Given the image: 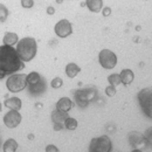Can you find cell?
<instances>
[{
    "label": "cell",
    "instance_id": "cell-31",
    "mask_svg": "<svg viewBox=\"0 0 152 152\" xmlns=\"http://www.w3.org/2000/svg\"><path fill=\"white\" fill-rule=\"evenodd\" d=\"M131 152H143V151H142V150H134V149H133Z\"/></svg>",
    "mask_w": 152,
    "mask_h": 152
},
{
    "label": "cell",
    "instance_id": "cell-27",
    "mask_svg": "<svg viewBox=\"0 0 152 152\" xmlns=\"http://www.w3.org/2000/svg\"><path fill=\"white\" fill-rule=\"evenodd\" d=\"M46 152H60V151H58V149H57L55 145L49 144V145L46 146Z\"/></svg>",
    "mask_w": 152,
    "mask_h": 152
},
{
    "label": "cell",
    "instance_id": "cell-1",
    "mask_svg": "<svg viewBox=\"0 0 152 152\" xmlns=\"http://www.w3.org/2000/svg\"><path fill=\"white\" fill-rule=\"evenodd\" d=\"M25 68L23 61L20 58L17 49L11 46L0 47V77H5L8 74H13Z\"/></svg>",
    "mask_w": 152,
    "mask_h": 152
},
{
    "label": "cell",
    "instance_id": "cell-30",
    "mask_svg": "<svg viewBox=\"0 0 152 152\" xmlns=\"http://www.w3.org/2000/svg\"><path fill=\"white\" fill-rule=\"evenodd\" d=\"M62 128H63V126H62L61 124H55V126H54V129H55L56 131H57V130H61Z\"/></svg>",
    "mask_w": 152,
    "mask_h": 152
},
{
    "label": "cell",
    "instance_id": "cell-6",
    "mask_svg": "<svg viewBox=\"0 0 152 152\" xmlns=\"http://www.w3.org/2000/svg\"><path fill=\"white\" fill-rule=\"evenodd\" d=\"M27 86H28V81H27V75L25 74L11 75L6 81V87L12 93H19L23 90Z\"/></svg>",
    "mask_w": 152,
    "mask_h": 152
},
{
    "label": "cell",
    "instance_id": "cell-24",
    "mask_svg": "<svg viewBox=\"0 0 152 152\" xmlns=\"http://www.w3.org/2000/svg\"><path fill=\"white\" fill-rule=\"evenodd\" d=\"M144 137H145L146 142H148V143L152 146V126L151 128H149V129L144 132Z\"/></svg>",
    "mask_w": 152,
    "mask_h": 152
},
{
    "label": "cell",
    "instance_id": "cell-12",
    "mask_svg": "<svg viewBox=\"0 0 152 152\" xmlns=\"http://www.w3.org/2000/svg\"><path fill=\"white\" fill-rule=\"evenodd\" d=\"M74 107V103L70 98L68 97H62L58 99V102L56 103V109L58 111H62V113H67L72 110V108Z\"/></svg>",
    "mask_w": 152,
    "mask_h": 152
},
{
    "label": "cell",
    "instance_id": "cell-23",
    "mask_svg": "<svg viewBox=\"0 0 152 152\" xmlns=\"http://www.w3.org/2000/svg\"><path fill=\"white\" fill-rule=\"evenodd\" d=\"M7 15H8V11H7V8L1 4V5H0V21H1V22H5L6 19H7Z\"/></svg>",
    "mask_w": 152,
    "mask_h": 152
},
{
    "label": "cell",
    "instance_id": "cell-9",
    "mask_svg": "<svg viewBox=\"0 0 152 152\" xmlns=\"http://www.w3.org/2000/svg\"><path fill=\"white\" fill-rule=\"evenodd\" d=\"M54 31H55V34H56L58 38L64 39L67 38V37H69V35H72V33H73V26H72V23L67 19H62L55 25Z\"/></svg>",
    "mask_w": 152,
    "mask_h": 152
},
{
    "label": "cell",
    "instance_id": "cell-10",
    "mask_svg": "<svg viewBox=\"0 0 152 152\" xmlns=\"http://www.w3.org/2000/svg\"><path fill=\"white\" fill-rule=\"evenodd\" d=\"M128 139H129L130 145L134 150H140V149L145 148L146 143H148L145 137H144V134H142L140 132H137V131H132V132L129 133Z\"/></svg>",
    "mask_w": 152,
    "mask_h": 152
},
{
    "label": "cell",
    "instance_id": "cell-28",
    "mask_svg": "<svg viewBox=\"0 0 152 152\" xmlns=\"http://www.w3.org/2000/svg\"><path fill=\"white\" fill-rule=\"evenodd\" d=\"M110 13H111V8H110V7H105V8L103 10V15H104V17L110 15Z\"/></svg>",
    "mask_w": 152,
    "mask_h": 152
},
{
    "label": "cell",
    "instance_id": "cell-8",
    "mask_svg": "<svg viewBox=\"0 0 152 152\" xmlns=\"http://www.w3.org/2000/svg\"><path fill=\"white\" fill-rule=\"evenodd\" d=\"M99 64L105 69H114L117 64V55L110 49H102L98 55Z\"/></svg>",
    "mask_w": 152,
    "mask_h": 152
},
{
    "label": "cell",
    "instance_id": "cell-3",
    "mask_svg": "<svg viewBox=\"0 0 152 152\" xmlns=\"http://www.w3.org/2000/svg\"><path fill=\"white\" fill-rule=\"evenodd\" d=\"M95 97H97V88L94 86H87L86 88L75 91L76 103L82 108L87 107L89 102L95 99Z\"/></svg>",
    "mask_w": 152,
    "mask_h": 152
},
{
    "label": "cell",
    "instance_id": "cell-14",
    "mask_svg": "<svg viewBox=\"0 0 152 152\" xmlns=\"http://www.w3.org/2000/svg\"><path fill=\"white\" fill-rule=\"evenodd\" d=\"M119 76H121V80H122V83L124 86H129L133 82V78H134V74L131 69H123L121 73H119Z\"/></svg>",
    "mask_w": 152,
    "mask_h": 152
},
{
    "label": "cell",
    "instance_id": "cell-18",
    "mask_svg": "<svg viewBox=\"0 0 152 152\" xmlns=\"http://www.w3.org/2000/svg\"><path fill=\"white\" fill-rule=\"evenodd\" d=\"M18 150V143L15 139L10 138L4 143V152H15Z\"/></svg>",
    "mask_w": 152,
    "mask_h": 152
},
{
    "label": "cell",
    "instance_id": "cell-13",
    "mask_svg": "<svg viewBox=\"0 0 152 152\" xmlns=\"http://www.w3.org/2000/svg\"><path fill=\"white\" fill-rule=\"evenodd\" d=\"M4 105L7 107L10 110H17L19 111L22 107V102L21 99L18 97H12V98H7L5 102H4Z\"/></svg>",
    "mask_w": 152,
    "mask_h": 152
},
{
    "label": "cell",
    "instance_id": "cell-16",
    "mask_svg": "<svg viewBox=\"0 0 152 152\" xmlns=\"http://www.w3.org/2000/svg\"><path fill=\"white\" fill-rule=\"evenodd\" d=\"M4 43L5 46H11L13 47V45L19 43V37L17 33H12V32H7L4 35Z\"/></svg>",
    "mask_w": 152,
    "mask_h": 152
},
{
    "label": "cell",
    "instance_id": "cell-26",
    "mask_svg": "<svg viewBox=\"0 0 152 152\" xmlns=\"http://www.w3.org/2000/svg\"><path fill=\"white\" fill-rule=\"evenodd\" d=\"M21 5L25 8H31L34 5V0H21Z\"/></svg>",
    "mask_w": 152,
    "mask_h": 152
},
{
    "label": "cell",
    "instance_id": "cell-15",
    "mask_svg": "<svg viewBox=\"0 0 152 152\" xmlns=\"http://www.w3.org/2000/svg\"><path fill=\"white\" fill-rule=\"evenodd\" d=\"M67 118H69V116L67 113H62V111H58V110H54L52 113V119L54 122V124H64V122L67 121Z\"/></svg>",
    "mask_w": 152,
    "mask_h": 152
},
{
    "label": "cell",
    "instance_id": "cell-19",
    "mask_svg": "<svg viewBox=\"0 0 152 152\" xmlns=\"http://www.w3.org/2000/svg\"><path fill=\"white\" fill-rule=\"evenodd\" d=\"M86 2H87L88 8L91 12H95V13H97L103 6V1L102 0H87Z\"/></svg>",
    "mask_w": 152,
    "mask_h": 152
},
{
    "label": "cell",
    "instance_id": "cell-17",
    "mask_svg": "<svg viewBox=\"0 0 152 152\" xmlns=\"http://www.w3.org/2000/svg\"><path fill=\"white\" fill-rule=\"evenodd\" d=\"M81 72V68L76 63H68L66 67V74L69 78H74Z\"/></svg>",
    "mask_w": 152,
    "mask_h": 152
},
{
    "label": "cell",
    "instance_id": "cell-5",
    "mask_svg": "<svg viewBox=\"0 0 152 152\" xmlns=\"http://www.w3.org/2000/svg\"><path fill=\"white\" fill-rule=\"evenodd\" d=\"M27 81H28V88L29 93L33 95H41L46 90V82L43 77L37 72H33L27 75Z\"/></svg>",
    "mask_w": 152,
    "mask_h": 152
},
{
    "label": "cell",
    "instance_id": "cell-22",
    "mask_svg": "<svg viewBox=\"0 0 152 152\" xmlns=\"http://www.w3.org/2000/svg\"><path fill=\"white\" fill-rule=\"evenodd\" d=\"M62 84H63V81H62V78H61V77H54V78L52 80V82H50V87H52V88H54V89H58V88H61V87H62Z\"/></svg>",
    "mask_w": 152,
    "mask_h": 152
},
{
    "label": "cell",
    "instance_id": "cell-25",
    "mask_svg": "<svg viewBox=\"0 0 152 152\" xmlns=\"http://www.w3.org/2000/svg\"><path fill=\"white\" fill-rule=\"evenodd\" d=\"M105 94L107 96H109V97H113V96L116 95V88L113 87V86H109V87H107L105 88Z\"/></svg>",
    "mask_w": 152,
    "mask_h": 152
},
{
    "label": "cell",
    "instance_id": "cell-21",
    "mask_svg": "<svg viewBox=\"0 0 152 152\" xmlns=\"http://www.w3.org/2000/svg\"><path fill=\"white\" fill-rule=\"evenodd\" d=\"M77 125H78L77 121H76L75 118H73V117L67 118V121L64 122V128L68 129V130H75L76 128H77Z\"/></svg>",
    "mask_w": 152,
    "mask_h": 152
},
{
    "label": "cell",
    "instance_id": "cell-32",
    "mask_svg": "<svg viewBox=\"0 0 152 152\" xmlns=\"http://www.w3.org/2000/svg\"><path fill=\"white\" fill-rule=\"evenodd\" d=\"M28 138H29V139H33V138H34V136H33V134H29V136H28Z\"/></svg>",
    "mask_w": 152,
    "mask_h": 152
},
{
    "label": "cell",
    "instance_id": "cell-2",
    "mask_svg": "<svg viewBox=\"0 0 152 152\" xmlns=\"http://www.w3.org/2000/svg\"><path fill=\"white\" fill-rule=\"evenodd\" d=\"M37 49H38V46H37L35 39L29 38V37L21 39L17 46V52L23 62L32 61L37 55Z\"/></svg>",
    "mask_w": 152,
    "mask_h": 152
},
{
    "label": "cell",
    "instance_id": "cell-7",
    "mask_svg": "<svg viewBox=\"0 0 152 152\" xmlns=\"http://www.w3.org/2000/svg\"><path fill=\"white\" fill-rule=\"evenodd\" d=\"M113 143L110 138L105 134L93 138L89 144V152H111Z\"/></svg>",
    "mask_w": 152,
    "mask_h": 152
},
{
    "label": "cell",
    "instance_id": "cell-20",
    "mask_svg": "<svg viewBox=\"0 0 152 152\" xmlns=\"http://www.w3.org/2000/svg\"><path fill=\"white\" fill-rule=\"evenodd\" d=\"M108 81H109L110 86H113V87H115V88L122 83V80H121L119 74H111V75L108 77Z\"/></svg>",
    "mask_w": 152,
    "mask_h": 152
},
{
    "label": "cell",
    "instance_id": "cell-4",
    "mask_svg": "<svg viewBox=\"0 0 152 152\" xmlns=\"http://www.w3.org/2000/svg\"><path fill=\"white\" fill-rule=\"evenodd\" d=\"M138 102L144 115L152 119V87L144 88L138 93Z\"/></svg>",
    "mask_w": 152,
    "mask_h": 152
},
{
    "label": "cell",
    "instance_id": "cell-11",
    "mask_svg": "<svg viewBox=\"0 0 152 152\" xmlns=\"http://www.w3.org/2000/svg\"><path fill=\"white\" fill-rule=\"evenodd\" d=\"M21 115L17 110H10L7 114L4 116V124L10 128V129H14L21 123Z\"/></svg>",
    "mask_w": 152,
    "mask_h": 152
},
{
    "label": "cell",
    "instance_id": "cell-29",
    "mask_svg": "<svg viewBox=\"0 0 152 152\" xmlns=\"http://www.w3.org/2000/svg\"><path fill=\"white\" fill-rule=\"evenodd\" d=\"M47 13H48V14H50V15H53V14L55 13V10H54L52 6H49V7L47 8Z\"/></svg>",
    "mask_w": 152,
    "mask_h": 152
}]
</instances>
